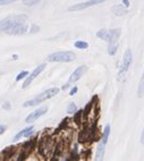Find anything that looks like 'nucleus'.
I'll return each mask as SVG.
<instances>
[{
    "instance_id": "4",
    "label": "nucleus",
    "mask_w": 144,
    "mask_h": 161,
    "mask_svg": "<svg viewBox=\"0 0 144 161\" xmlns=\"http://www.w3.org/2000/svg\"><path fill=\"white\" fill-rule=\"evenodd\" d=\"M121 30L120 28H115V30H100L96 33V36L100 39L105 40L109 43H115L120 36Z\"/></svg>"
},
{
    "instance_id": "14",
    "label": "nucleus",
    "mask_w": 144,
    "mask_h": 161,
    "mask_svg": "<svg viewBox=\"0 0 144 161\" xmlns=\"http://www.w3.org/2000/svg\"><path fill=\"white\" fill-rule=\"evenodd\" d=\"M90 141H99V130H98V126L95 122H93L92 126L90 127Z\"/></svg>"
},
{
    "instance_id": "7",
    "label": "nucleus",
    "mask_w": 144,
    "mask_h": 161,
    "mask_svg": "<svg viewBox=\"0 0 144 161\" xmlns=\"http://www.w3.org/2000/svg\"><path fill=\"white\" fill-rule=\"evenodd\" d=\"M52 150V140H51L50 136H45V137H42L41 141H40V144H39V152L42 157H47L49 154Z\"/></svg>"
},
{
    "instance_id": "31",
    "label": "nucleus",
    "mask_w": 144,
    "mask_h": 161,
    "mask_svg": "<svg viewBox=\"0 0 144 161\" xmlns=\"http://www.w3.org/2000/svg\"><path fill=\"white\" fill-rule=\"evenodd\" d=\"M76 92H77V87L75 86V87H73V89L70 90V92H69V94H70V95H75Z\"/></svg>"
},
{
    "instance_id": "13",
    "label": "nucleus",
    "mask_w": 144,
    "mask_h": 161,
    "mask_svg": "<svg viewBox=\"0 0 144 161\" xmlns=\"http://www.w3.org/2000/svg\"><path fill=\"white\" fill-rule=\"evenodd\" d=\"M88 140H90V127L85 126L78 134V142L80 143H85Z\"/></svg>"
},
{
    "instance_id": "25",
    "label": "nucleus",
    "mask_w": 144,
    "mask_h": 161,
    "mask_svg": "<svg viewBox=\"0 0 144 161\" xmlns=\"http://www.w3.org/2000/svg\"><path fill=\"white\" fill-rule=\"evenodd\" d=\"M72 159L73 160H78V153H77V145L74 146L73 151H72Z\"/></svg>"
},
{
    "instance_id": "22",
    "label": "nucleus",
    "mask_w": 144,
    "mask_h": 161,
    "mask_svg": "<svg viewBox=\"0 0 144 161\" xmlns=\"http://www.w3.org/2000/svg\"><path fill=\"white\" fill-rule=\"evenodd\" d=\"M82 119H83V110H76L75 111V116H74V122L76 125H81Z\"/></svg>"
},
{
    "instance_id": "15",
    "label": "nucleus",
    "mask_w": 144,
    "mask_h": 161,
    "mask_svg": "<svg viewBox=\"0 0 144 161\" xmlns=\"http://www.w3.org/2000/svg\"><path fill=\"white\" fill-rule=\"evenodd\" d=\"M96 98H98V97L92 98V100L88 103V106L85 107V109L83 110V118H84V119H85V118H88V116L90 115L91 110H92V108L94 107V101H95V99H96Z\"/></svg>"
},
{
    "instance_id": "16",
    "label": "nucleus",
    "mask_w": 144,
    "mask_h": 161,
    "mask_svg": "<svg viewBox=\"0 0 144 161\" xmlns=\"http://www.w3.org/2000/svg\"><path fill=\"white\" fill-rule=\"evenodd\" d=\"M113 12L117 16H123L127 13V9L124 7V5H116V6L113 7Z\"/></svg>"
},
{
    "instance_id": "2",
    "label": "nucleus",
    "mask_w": 144,
    "mask_h": 161,
    "mask_svg": "<svg viewBox=\"0 0 144 161\" xmlns=\"http://www.w3.org/2000/svg\"><path fill=\"white\" fill-rule=\"evenodd\" d=\"M58 93H59V89H58V87H51L49 90L40 93L38 97L33 98L31 100L26 101L23 106H24V107H33V106H37L39 103H42L43 101H47V100H49L51 98H53L55 95H57Z\"/></svg>"
},
{
    "instance_id": "34",
    "label": "nucleus",
    "mask_w": 144,
    "mask_h": 161,
    "mask_svg": "<svg viewBox=\"0 0 144 161\" xmlns=\"http://www.w3.org/2000/svg\"><path fill=\"white\" fill-rule=\"evenodd\" d=\"M5 130H6V127H5V126H2V125H0V134H2Z\"/></svg>"
},
{
    "instance_id": "33",
    "label": "nucleus",
    "mask_w": 144,
    "mask_h": 161,
    "mask_svg": "<svg viewBox=\"0 0 144 161\" xmlns=\"http://www.w3.org/2000/svg\"><path fill=\"white\" fill-rule=\"evenodd\" d=\"M123 4L125 5V7H129V5H131L129 0H123Z\"/></svg>"
},
{
    "instance_id": "9",
    "label": "nucleus",
    "mask_w": 144,
    "mask_h": 161,
    "mask_svg": "<svg viewBox=\"0 0 144 161\" xmlns=\"http://www.w3.org/2000/svg\"><path fill=\"white\" fill-rule=\"evenodd\" d=\"M35 144H37V140H30L29 142H26L25 144L23 145V150H22L20 154L18 155V161L25 160L26 158L29 157V154L33 151Z\"/></svg>"
},
{
    "instance_id": "10",
    "label": "nucleus",
    "mask_w": 144,
    "mask_h": 161,
    "mask_svg": "<svg viewBox=\"0 0 144 161\" xmlns=\"http://www.w3.org/2000/svg\"><path fill=\"white\" fill-rule=\"evenodd\" d=\"M44 67H45V65L42 64V65H40V66H38V67H37L34 71H32L31 75L26 78V81L24 82V84H23V89H27V87L30 86V84L33 82V79L37 77L38 75H40V73H42V71L44 69Z\"/></svg>"
},
{
    "instance_id": "8",
    "label": "nucleus",
    "mask_w": 144,
    "mask_h": 161,
    "mask_svg": "<svg viewBox=\"0 0 144 161\" xmlns=\"http://www.w3.org/2000/svg\"><path fill=\"white\" fill-rule=\"evenodd\" d=\"M105 1H108V0H88V1H85V2H81V4H76L74 6L69 7L68 10L69 12H76V10H82V9H85V8H88V7L95 6V5H99V4H102Z\"/></svg>"
},
{
    "instance_id": "23",
    "label": "nucleus",
    "mask_w": 144,
    "mask_h": 161,
    "mask_svg": "<svg viewBox=\"0 0 144 161\" xmlns=\"http://www.w3.org/2000/svg\"><path fill=\"white\" fill-rule=\"evenodd\" d=\"M76 48H78V49H86L88 47V44L86 42H84V41H76L75 43H74Z\"/></svg>"
},
{
    "instance_id": "28",
    "label": "nucleus",
    "mask_w": 144,
    "mask_h": 161,
    "mask_svg": "<svg viewBox=\"0 0 144 161\" xmlns=\"http://www.w3.org/2000/svg\"><path fill=\"white\" fill-rule=\"evenodd\" d=\"M17 0H0V6H5V5H9L12 2H15Z\"/></svg>"
},
{
    "instance_id": "27",
    "label": "nucleus",
    "mask_w": 144,
    "mask_h": 161,
    "mask_svg": "<svg viewBox=\"0 0 144 161\" xmlns=\"http://www.w3.org/2000/svg\"><path fill=\"white\" fill-rule=\"evenodd\" d=\"M40 1H41V0H25L24 4H25L26 6H33V5H37Z\"/></svg>"
},
{
    "instance_id": "17",
    "label": "nucleus",
    "mask_w": 144,
    "mask_h": 161,
    "mask_svg": "<svg viewBox=\"0 0 144 161\" xmlns=\"http://www.w3.org/2000/svg\"><path fill=\"white\" fill-rule=\"evenodd\" d=\"M15 151H16V148L9 146V148H6L4 151H2V155H4L5 159H10V158L14 155V153H15Z\"/></svg>"
},
{
    "instance_id": "20",
    "label": "nucleus",
    "mask_w": 144,
    "mask_h": 161,
    "mask_svg": "<svg viewBox=\"0 0 144 161\" xmlns=\"http://www.w3.org/2000/svg\"><path fill=\"white\" fill-rule=\"evenodd\" d=\"M143 95H144V71L143 74H142V77H141V81H140L137 89V97L142 98Z\"/></svg>"
},
{
    "instance_id": "6",
    "label": "nucleus",
    "mask_w": 144,
    "mask_h": 161,
    "mask_svg": "<svg viewBox=\"0 0 144 161\" xmlns=\"http://www.w3.org/2000/svg\"><path fill=\"white\" fill-rule=\"evenodd\" d=\"M86 71H88V67L85 66V65H83V66H80L78 68H76L75 71H74V73L70 75V77H69V79L67 81V83L65 84L63 86V90H66V89H68V86L70 85L72 83H75V82H77L80 78L86 73Z\"/></svg>"
},
{
    "instance_id": "24",
    "label": "nucleus",
    "mask_w": 144,
    "mask_h": 161,
    "mask_svg": "<svg viewBox=\"0 0 144 161\" xmlns=\"http://www.w3.org/2000/svg\"><path fill=\"white\" fill-rule=\"evenodd\" d=\"M77 110L75 103H69L68 108H67V112L68 114H75V111Z\"/></svg>"
},
{
    "instance_id": "3",
    "label": "nucleus",
    "mask_w": 144,
    "mask_h": 161,
    "mask_svg": "<svg viewBox=\"0 0 144 161\" xmlns=\"http://www.w3.org/2000/svg\"><path fill=\"white\" fill-rule=\"evenodd\" d=\"M76 59V55L73 51H59L51 53L48 56V61H56V63H69Z\"/></svg>"
},
{
    "instance_id": "5",
    "label": "nucleus",
    "mask_w": 144,
    "mask_h": 161,
    "mask_svg": "<svg viewBox=\"0 0 144 161\" xmlns=\"http://www.w3.org/2000/svg\"><path fill=\"white\" fill-rule=\"evenodd\" d=\"M132 64H133V55H132L131 49H127L125 51V53H124L123 61H121V65H120V68H119V71H118L119 78H121L126 73H127V71L129 69Z\"/></svg>"
},
{
    "instance_id": "21",
    "label": "nucleus",
    "mask_w": 144,
    "mask_h": 161,
    "mask_svg": "<svg viewBox=\"0 0 144 161\" xmlns=\"http://www.w3.org/2000/svg\"><path fill=\"white\" fill-rule=\"evenodd\" d=\"M117 49H118V43L115 42V43H109V47H108V53L110 56H115V53L117 52Z\"/></svg>"
},
{
    "instance_id": "35",
    "label": "nucleus",
    "mask_w": 144,
    "mask_h": 161,
    "mask_svg": "<svg viewBox=\"0 0 144 161\" xmlns=\"http://www.w3.org/2000/svg\"><path fill=\"white\" fill-rule=\"evenodd\" d=\"M141 143L144 145V129H143V132H142V135H141Z\"/></svg>"
},
{
    "instance_id": "12",
    "label": "nucleus",
    "mask_w": 144,
    "mask_h": 161,
    "mask_svg": "<svg viewBox=\"0 0 144 161\" xmlns=\"http://www.w3.org/2000/svg\"><path fill=\"white\" fill-rule=\"evenodd\" d=\"M34 133V127L33 126H30L27 128H24L23 130H20L17 135L14 137V141H18L20 137H30Z\"/></svg>"
},
{
    "instance_id": "11",
    "label": "nucleus",
    "mask_w": 144,
    "mask_h": 161,
    "mask_svg": "<svg viewBox=\"0 0 144 161\" xmlns=\"http://www.w3.org/2000/svg\"><path fill=\"white\" fill-rule=\"evenodd\" d=\"M47 111H48V107H42V108H39L38 110L33 111L32 114H30L29 116L26 117L25 122H27V124H29V122H35V120H37V119H39L41 116H43Z\"/></svg>"
},
{
    "instance_id": "30",
    "label": "nucleus",
    "mask_w": 144,
    "mask_h": 161,
    "mask_svg": "<svg viewBox=\"0 0 144 161\" xmlns=\"http://www.w3.org/2000/svg\"><path fill=\"white\" fill-rule=\"evenodd\" d=\"M39 30H40V27L37 25H33L32 26V30H31V33H37L39 32Z\"/></svg>"
},
{
    "instance_id": "1",
    "label": "nucleus",
    "mask_w": 144,
    "mask_h": 161,
    "mask_svg": "<svg viewBox=\"0 0 144 161\" xmlns=\"http://www.w3.org/2000/svg\"><path fill=\"white\" fill-rule=\"evenodd\" d=\"M27 20L26 15H13L0 20V33L9 35H23L27 32Z\"/></svg>"
},
{
    "instance_id": "29",
    "label": "nucleus",
    "mask_w": 144,
    "mask_h": 161,
    "mask_svg": "<svg viewBox=\"0 0 144 161\" xmlns=\"http://www.w3.org/2000/svg\"><path fill=\"white\" fill-rule=\"evenodd\" d=\"M67 120H68L67 118H65V119H64L63 122H61V125L59 126V128L57 129V132H59V130H61V129H64V128H65V127H66V126H67Z\"/></svg>"
},
{
    "instance_id": "18",
    "label": "nucleus",
    "mask_w": 144,
    "mask_h": 161,
    "mask_svg": "<svg viewBox=\"0 0 144 161\" xmlns=\"http://www.w3.org/2000/svg\"><path fill=\"white\" fill-rule=\"evenodd\" d=\"M109 135H110V125L108 124L106 125V127H105V132H103V135H102V144H105L107 145V143H108V140H109Z\"/></svg>"
},
{
    "instance_id": "19",
    "label": "nucleus",
    "mask_w": 144,
    "mask_h": 161,
    "mask_svg": "<svg viewBox=\"0 0 144 161\" xmlns=\"http://www.w3.org/2000/svg\"><path fill=\"white\" fill-rule=\"evenodd\" d=\"M105 144H102L100 143L99 145H98V148H96V157H95V159L96 160H102V158H103V154H105Z\"/></svg>"
},
{
    "instance_id": "32",
    "label": "nucleus",
    "mask_w": 144,
    "mask_h": 161,
    "mask_svg": "<svg viewBox=\"0 0 144 161\" xmlns=\"http://www.w3.org/2000/svg\"><path fill=\"white\" fill-rule=\"evenodd\" d=\"M2 108H4V109H10V103L9 102H6L5 103V104H4V106H2Z\"/></svg>"
},
{
    "instance_id": "26",
    "label": "nucleus",
    "mask_w": 144,
    "mask_h": 161,
    "mask_svg": "<svg viewBox=\"0 0 144 161\" xmlns=\"http://www.w3.org/2000/svg\"><path fill=\"white\" fill-rule=\"evenodd\" d=\"M29 75V73L26 71H22V73H19L18 75H17V77H16V81H20V79H23V78H25L26 76Z\"/></svg>"
}]
</instances>
